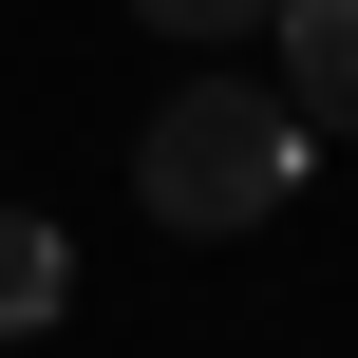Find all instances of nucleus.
<instances>
[{"label": "nucleus", "instance_id": "f257e3e1", "mask_svg": "<svg viewBox=\"0 0 358 358\" xmlns=\"http://www.w3.org/2000/svg\"><path fill=\"white\" fill-rule=\"evenodd\" d=\"M283 189H302V113H283V94H245V76L151 94V132H132V208H151V227L227 245V227H264Z\"/></svg>", "mask_w": 358, "mask_h": 358}, {"label": "nucleus", "instance_id": "f03ea898", "mask_svg": "<svg viewBox=\"0 0 358 358\" xmlns=\"http://www.w3.org/2000/svg\"><path fill=\"white\" fill-rule=\"evenodd\" d=\"M264 38H283V113H302V151L358 132V0H283Z\"/></svg>", "mask_w": 358, "mask_h": 358}, {"label": "nucleus", "instance_id": "20e7f679", "mask_svg": "<svg viewBox=\"0 0 358 358\" xmlns=\"http://www.w3.org/2000/svg\"><path fill=\"white\" fill-rule=\"evenodd\" d=\"M151 38H245V19H283V0H132Z\"/></svg>", "mask_w": 358, "mask_h": 358}, {"label": "nucleus", "instance_id": "7ed1b4c3", "mask_svg": "<svg viewBox=\"0 0 358 358\" xmlns=\"http://www.w3.org/2000/svg\"><path fill=\"white\" fill-rule=\"evenodd\" d=\"M57 283H76V264H57V208H0V340H38Z\"/></svg>", "mask_w": 358, "mask_h": 358}]
</instances>
